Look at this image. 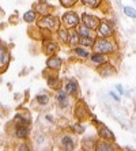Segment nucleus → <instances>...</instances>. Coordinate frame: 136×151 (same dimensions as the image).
I'll return each mask as SVG.
<instances>
[{"label":"nucleus","mask_w":136,"mask_h":151,"mask_svg":"<svg viewBox=\"0 0 136 151\" xmlns=\"http://www.w3.org/2000/svg\"><path fill=\"white\" fill-rule=\"evenodd\" d=\"M15 121H19V123H17V124H21V125H29V124H30L29 117L23 116V114H21V113L15 116Z\"/></svg>","instance_id":"c85d7f7f"},{"label":"nucleus","mask_w":136,"mask_h":151,"mask_svg":"<svg viewBox=\"0 0 136 151\" xmlns=\"http://www.w3.org/2000/svg\"><path fill=\"white\" fill-rule=\"evenodd\" d=\"M37 102H38L41 106H45L49 104V101H50V98H49V95L48 94H38L37 95Z\"/></svg>","instance_id":"bb28decb"},{"label":"nucleus","mask_w":136,"mask_h":151,"mask_svg":"<svg viewBox=\"0 0 136 151\" xmlns=\"http://www.w3.org/2000/svg\"><path fill=\"white\" fill-rule=\"evenodd\" d=\"M95 44L94 37H80L79 40V45L84 46V48H93Z\"/></svg>","instance_id":"5701e85b"},{"label":"nucleus","mask_w":136,"mask_h":151,"mask_svg":"<svg viewBox=\"0 0 136 151\" xmlns=\"http://www.w3.org/2000/svg\"><path fill=\"white\" fill-rule=\"evenodd\" d=\"M79 40H80V34L78 33L76 29H70V40H68V45L75 48L79 45Z\"/></svg>","instance_id":"f3484780"},{"label":"nucleus","mask_w":136,"mask_h":151,"mask_svg":"<svg viewBox=\"0 0 136 151\" xmlns=\"http://www.w3.org/2000/svg\"><path fill=\"white\" fill-rule=\"evenodd\" d=\"M124 14H125L127 17L132 18V19H136V10L133 7H129V6L124 7Z\"/></svg>","instance_id":"c756f323"},{"label":"nucleus","mask_w":136,"mask_h":151,"mask_svg":"<svg viewBox=\"0 0 136 151\" xmlns=\"http://www.w3.org/2000/svg\"><path fill=\"white\" fill-rule=\"evenodd\" d=\"M71 129L73 131V134H76V135L84 134V125H82L80 123H73L71 125Z\"/></svg>","instance_id":"cd10ccee"},{"label":"nucleus","mask_w":136,"mask_h":151,"mask_svg":"<svg viewBox=\"0 0 136 151\" xmlns=\"http://www.w3.org/2000/svg\"><path fill=\"white\" fill-rule=\"evenodd\" d=\"M27 146H26V143H22V146H21V147H19V150H27Z\"/></svg>","instance_id":"c9c22d12"},{"label":"nucleus","mask_w":136,"mask_h":151,"mask_svg":"<svg viewBox=\"0 0 136 151\" xmlns=\"http://www.w3.org/2000/svg\"><path fill=\"white\" fill-rule=\"evenodd\" d=\"M57 35H59V40L61 44H68V40H70V30L67 27H60L57 30Z\"/></svg>","instance_id":"6ab92c4d"},{"label":"nucleus","mask_w":136,"mask_h":151,"mask_svg":"<svg viewBox=\"0 0 136 151\" xmlns=\"http://www.w3.org/2000/svg\"><path fill=\"white\" fill-rule=\"evenodd\" d=\"M48 84L52 88H59V84H60V79H57V78H50L48 81Z\"/></svg>","instance_id":"2f4dec72"},{"label":"nucleus","mask_w":136,"mask_h":151,"mask_svg":"<svg viewBox=\"0 0 136 151\" xmlns=\"http://www.w3.org/2000/svg\"><path fill=\"white\" fill-rule=\"evenodd\" d=\"M14 134H15V136L19 137V139H24V137H27L29 134H30L29 125H21V124H17V128H15Z\"/></svg>","instance_id":"2eb2a0df"},{"label":"nucleus","mask_w":136,"mask_h":151,"mask_svg":"<svg viewBox=\"0 0 136 151\" xmlns=\"http://www.w3.org/2000/svg\"><path fill=\"white\" fill-rule=\"evenodd\" d=\"M116 88H117V91H119L121 95H124V94H125V91H124V88H122V86H121V84H117V86H116Z\"/></svg>","instance_id":"72a5a7b5"},{"label":"nucleus","mask_w":136,"mask_h":151,"mask_svg":"<svg viewBox=\"0 0 136 151\" xmlns=\"http://www.w3.org/2000/svg\"><path fill=\"white\" fill-rule=\"evenodd\" d=\"M80 3L89 8H97L101 4V0H80Z\"/></svg>","instance_id":"a878e982"},{"label":"nucleus","mask_w":136,"mask_h":151,"mask_svg":"<svg viewBox=\"0 0 136 151\" xmlns=\"http://www.w3.org/2000/svg\"><path fill=\"white\" fill-rule=\"evenodd\" d=\"M93 48H94V52L105 53V55H110L117 49L116 44L113 41H110V38H97Z\"/></svg>","instance_id":"f257e3e1"},{"label":"nucleus","mask_w":136,"mask_h":151,"mask_svg":"<svg viewBox=\"0 0 136 151\" xmlns=\"http://www.w3.org/2000/svg\"><path fill=\"white\" fill-rule=\"evenodd\" d=\"M76 30H78V33L80 34V37H93V30L91 29H89L87 26H84L83 23L82 25H78V27H76Z\"/></svg>","instance_id":"4be33fe9"},{"label":"nucleus","mask_w":136,"mask_h":151,"mask_svg":"<svg viewBox=\"0 0 136 151\" xmlns=\"http://www.w3.org/2000/svg\"><path fill=\"white\" fill-rule=\"evenodd\" d=\"M59 1H60V4H61L63 7H65V8H71V7H73V6L76 4L78 0H59Z\"/></svg>","instance_id":"7c9ffc66"},{"label":"nucleus","mask_w":136,"mask_h":151,"mask_svg":"<svg viewBox=\"0 0 136 151\" xmlns=\"http://www.w3.org/2000/svg\"><path fill=\"white\" fill-rule=\"evenodd\" d=\"M73 53L76 55L79 59H83V60H87V59H90V56H91V53L89 52L84 46H75L73 48Z\"/></svg>","instance_id":"a211bd4d"},{"label":"nucleus","mask_w":136,"mask_h":151,"mask_svg":"<svg viewBox=\"0 0 136 151\" xmlns=\"http://www.w3.org/2000/svg\"><path fill=\"white\" fill-rule=\"evenodd\" d=\"M97 72L102 78H108V76H113V75L117 74V68L114 65H112V64H109V61H106L104 64L97 65Z\"/></svg>","instance_id":"6e6552de"},{"label":"nucleus","mask_w":136,"mask_h":151,"mask_svg":"<svg viewBox=\"0 0 136 151\" xmlns=\"http://www.w3.org/2000/svg\"><path fill=\"white\" fill-rule=\"evenodd\" d=\"M73 114H75V117H76L78 120H84L87 114H90V112L87 110V108H86L84 104L79 102L76 105V108H75V113H73Z\"/></svg>","instance_id":"4468645a"},{"label":"nucleus","mask_w":136,"mask_h":151,"mask_svg":"<svg viewBox=\"0 0 136 151\" xmlns=\"http://www.w3.org/2000/svg\"><path fill=\"white\" fill-rule=\"evenodd\" d=\"M109 95H110V97H112V98L114 99L116 102H120V101H121V98H120V95H117L114 91H110V93H109Z\"/></svg>","instance_id":"473e14b6"},{"label":"nucleus","mask_w":136,"mask_h":151,"mask_svg":"<svg viewBox=\"0 0 136 151\" xmlns=\"http://www.w3.org/2000/svg\"><path fill=\"white\" fill-rule=\"evenodd\" d=\"M57 50H59V45H57L56 42H53V41L44 42V52H45L48 56H53Z\"/></svg>","instance_id":"dca6fc26"},{"label":"nucleus","mask_w":136,"mask_h":151,"mask_svg":"<svg viewBox=\"0 0 136 151\" xmlns=\"http://www.w3.org/2000/svg\"><path fill=\"white\" fill-rule=\"evenodd\" d=\"M89 60L91 61V64H94V65H99V64H104V63H106V61H109V57H108V55H105V53L94 52L90 56V59Z\"/></svg>","instance_id":"9b49d317"},{"label":"nucleus","mask_w":136,"mask_h":151,"mask_svg":"<svg viewBox=\"0 0 136 151\" xmlns=\"http://www.w3.org/2000/svg\"><path fill=\"white\" fill-rule=\"evenodd\" d=\"M95 125H97L98 136L101 137V139H106V140H110V142H114V140H116L114 134H113L112 131L109 129V128L105 125V124H102L101 121H98Z\"/></svg>","instance_id":"0eeeda50"},{"label":"nucleus","mask_w":136,"mask_h":151,"mask_svg":"<svg viewBox=\"0 0 136 151\" xmlns=\"http://www.w3.org/2000/svg\"><path fill=\"white\" fill-rule=\"evenodd\" d=\"M64 90L70 95H76L79 91V86H78V82L73 81V79H68L64 84Z\"/></svg>","instance_id":"ddd939ff"},{"label":"nucleus","mask_w":136,"mask_h":151,"mask_svg":"<svg viewBox=\"0 0 136 151\" xmlns=\"http://www.w3.org/2000/svg\"><path fill=\"white\" fill-rule=\"evenodd\" d=\"M95 143H97L95 137L87 136L84 137V140L82 142V148H84V150H95Z\"/></svg>","instance_id":"aec40b11"},{"label":"nucleus","mask_w":136,"mask_h":151,"mask_svg":"<svg viewBox=\"0 0 136 151\" xmlns=\"http://www.w3.org/2000/svg\"><path fill=\"white\" fill-rule=\"evenodd\" d=\"M113 142L110 140H106V139H99V140H97V143H95V150L97 151H113L116 150V146H113Z\"/></svg>","instance_id":"9d476101"},{"label":"nucleus","mask_w":136,"mask_h":151,"mask_svg":"<svg viewBox=\"0 0 136 151\" xmlns=\"http://www.w3.org/2000/svg\"><path fill=\"white\" fill-rule=\"evenodd\" d=\"M80 21H82V23H83L84 26H87V27L91 29L93 32L97 30L98 26H99V23H101V19H99V18L95 17V15L87 14V12H83V14H82Z\"/></svg>","instance_id":"39448f33"},{"label":"nucleus","mask_w":136,"mask_h":151,"mask_svg":"<svg viewBox=\"0 0 136 151\" xmlns=\"http://www.w3.org/2000/svg\"><path fill=\"white\" fill-rule=\"evenodd\" d=\"M38 27L49 30V32H57L60 29V21L55 15H44L38 21Z\"/></svg>","instance_id":"f03ea898"},{"label":"nucleus","mask_w":136,"mask_h":151,"mask_svg":"<svg viewBox=\"0 0 136 151\" xmlns=\"http://www.w3.org/2000/svg\"><path fill=\"white\" fill-rule=\"evenodd\" d=\"M56 102H57V106L60 109H67L68 106L71 105V98H70V94L65 91V90H59L56 95Z\"/></svg>","instance_id":"1a4fd4ad"},{"label":"nucleus","mask_w":136,"mask_h":151,"mask_svg":"<svg viewBox=\"0 0 136 151\" xmlns=\"http://www.w3.org/2000/svg\"><path fill=\"white\" fill-rule=\"evenodd\" d=\"M35 17H37V11L35 10L27 11V12L23 15V21L27 22V23H33V22L35 21Z\"/></svg>","instance_id":"393cba45"},{"label":"nucleus","mask_w":136,"mask_h":151,"mask_svg":"<svg viewBox=\"0 0 136 151\" xmlns=\"http://www.w3.org/2000/svg\"><path fill=\"white\" fill-rule=\"evenodd\" d=\"M59 144L63 150L71 151L76 147V139H75V136H72V135H70V134H64L60 136Z\"/></svg>","instance_id":"423d86ee"},{"label":"nucleus","mask_w":136,"mask_h":151,"mask_svg":"<svg viewBox=\"0 0 136 151\" xmlns=\"http://www.w3.org/2000/svg\"><path fill=\"white\" fill-rule=\"evenodd\" d=\"M45 119H46V120H48L49 123H53V117H52V116H50V114H46V116H45Z\"/></svg>","instance_id":"f704fd0d"},{"label":"nucleus","mask_w":136,"mask_h":151,"mask_svg":"<svg viewBox=\"0 0 136 151\" xmlns=\"http://www.w3.org/2000/svg\"><path fill=\"white\" fill-rule=\"evenodd\" d=\"M10 60V55L3 45H0V67H4Z\"/></svg>","instance_id":"412c9836"},{"label":"nucleus","mask_w":136,"mask_h":151,"mask_svg":"<svg viewBox=\"0 0 136 151\" xmlns=\"http://www.w3.org/2000/svg\"><path fill=\"white\" fill-rule=\"evenodd\" d=\"M34 8H35V11H37V12H40V14L48 15L50 6H49V4H46V3H38V4H35Z\"/></svg>","instance_id":"b1692460"},{"label":"nucleus","mask_w":136,"mask_h":151,"mask_svg":"<svg viewBox=\"0 0 136 151\" xmlns=\"http://www.w3.org/2000/svg\"><path fill=\"white\" fill-rule=\"evenodd\" d=\"M114 34L113 26L108 21H101L97 29V38H112Z\"/></svg>","instance_id":"20e7f679"},{"label":"nucleus","mask_w":136,"mask_h":151,"mask_svg":"<svg viewBox=\"0 0 136 151\" xmlns=\"http://www.w3.org/2000/svg\"><path fill=\"white\" fill-rule=\"evenodd\" d=\"M61 23H63V26L67 27L68 30H70V29H76L78 25L80 23V18L75 11H68V12H65V14L61 17Z\"/></svg>","instance_id":"7ed1b4c3"},{"label":"nucleus","mask_w":136,"mask_h":151,"mask_svg":"<svg viewBox=\"0 0 136 151\" xmlns=\"http://www.w3.org/2000/svg\"><path fill=\"white\" fill-rule=\"evenodd\" d=\"M61 64H63V60H61V57H57V56H50L48 59V61H46V67L49 68V70H53V71H59L60 68H61Z\"/></svg>","instance_id":"f8f14e48"},{"label":"nucleus","mask_w":136,"mask_h":151,"mask_svg":"<svg viewBox=\"0 0 136 151\" xmlns=\"http://www.w3.org/2000/svg\"><path fill=\"white\" fill-rule=\"evenodd\" d=\"M133 1H135V3H136V0H133Z\"/></svg>","instance_id":"e433bc0d"}]
</instances>
